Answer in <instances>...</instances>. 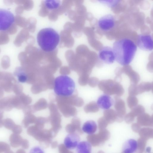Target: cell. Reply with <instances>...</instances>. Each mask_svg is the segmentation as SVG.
I'll return each mask as SVG.
<instances>
[{
    "label": "cell",
    "mask_w": 153,
    "mask_h": 153,
    "mask_svg": "<svg viewBox=\"0 0 153 153\" xmlns=\"http://www.w3.org/2000/svg\"><path fill=\"white\" fill-rule=\"evenodd\" d=\"M113 49L116 61L120 64L126 66L133 60L137 46L131 40L124 38L116 41L113 44Z\"/></svg>",
    "instance_id": "obj_1"
},
{
    "label": "cell",
    "mask_w": 153,
    "mask_h": 153,
    "mask_svg": "<svg viewBox=\"0 0 153 153\" xmlns=\"http://www.w3.org/2000/svg\"><path fill=\"white\" fill-rule=\"evenodd\" d=\"M38 44L44 51L50 52L55 50L60 41V36L53 29L47 28L41 29L37 36Z\"/></svg>",
    "instance_id": "obj_2"
},
{
    "label": "cell",
    "mask_w": 153,
    "mask_h": 153,
    "mask_svg": "<svg viewBox=\"0 0 153 153\" xmlns=\"http://www.w3.org/2000/svg\"><path fill=\"white\" fill-rule=\"evenodd\" d=\"M75 84L74 80L67 75H61L55 79L54 91L58 95L70 96L74 93Z\"/></svg>",
    "instance_id": "obj_3"
},
{
    "label": "cell",
    "mask_w": 153,
    "mask_h": 153,
    "mask_svg": "<svg viewBox=\"0 0 153 153\" xmlns=\"http://www.w3.org/2000/svg\"><path fill=\"white\" fill-rule=\"evenodd\" d=\"M98 86L100 90L108 95L116 94L120 97L124 92V89L121 84L111 79L101 81L99 82Z\"/></svg>",
    "instance_id": "obj_4"
},
{
    "label": "cell",
    "mask_w": 153,
    "mask_h": 153,
    "mask_svg": "<svg viewBox=\"0 0 153 153\" xmlns=\"http://www.w3.org/2000/svg\"><path fill=\"white\" fill-rule=\"evenodd\" d=\"M15 20V16L11 12L0 9V31L9 29L14 23Z\"/></svg>",
    "instance_id": "obj_5"
},
{
    "label": "cell",
    "mask_w": 153,
    "mask_h": 153,
    "mask_svg": "<svg viewBox=\"0 0 153 153\" xmlns=\"http://www.w3.org/2000/svg\"><path fill=\"white\" fill-rule=\"evenodd\" d=\"M99 57L101 61L109 64L113 63L115 60L113 50L109 46L105 47L100 50Z\"/></svg>",
    "instance_id": "obj_6"
},
{
    "label": "cell",
    "mask_w": 153,
    "mask_h": 153,
    "mask_svg": "<svg viewBox=\"0 0 153 153\" xmlns=\"http://www.w3.org/2000/svg\"><path fill=\"white\" fill-rule=\"evenodd\" d=\"M137 44L141 49L151 51L153 49V40L150 35L140 34L138 37Z\"/></svg>",
    "instance_id": "obj_7"
},
{
    "label": "cell",
    "mask_w": 153,
    "mask_h": 153,
    "mask_svg": "<svg viewBox=\"0 0 153 153\" xmlns=\"http://www.w3.org/2000/svg\"><path fill=\"white\" fill-rule=\"evenodd\" d=\"M115 18L111 15H107L100 18L98 21V25L102 30L107 31L113 29L114 26Z\"/></svg>",
    "instance_id": "obj_8"
},
{
    "label": "cell",
    "mask_w": 153,
    "mask_h": 153,
    "mask_svg": "<svg viewBox=\"0 0 153 153\" xmlns=\"http://www.w3.org/2000/svg\"><path fill=\"white\" fill-rule=\"evenodd\" d=\"M80 140V137L78 134L76 133L69 134L64 139V144L67 149H73L76 148Z\"/></svg>",
    "instance_id": "obj_9"
},
{
    "label": "cell",
    "mask_w": 153,
    "mask_h": 153,
    "mask_svg": "<svg viewBox=\"0 0 153 153\" xmlns=\"http://www.w3.org/2000/svg\"><path fill=\"white\" fill-rule=\"evenodd\" d=\"M113 104L112 98L109 95L104 94L101 96L97 100V105L99 107L105 110L109 109Z\"/></svg>",
    "instance_id": "obj_10"
},
{
    "label": "cell",
    "mask_w": 153,
    "mask_h": 153,
    "mask_svg": "<svg viewBox=\"0 0 153 153\" xmlns=\"http://www.w3.org/2000/svg\"><path fill=\"white\" fill-rule=\"evenodd\" d=\"M114 107L116 110L118 118H122L126 113L125 104L124 101L119 97L116 96Z\"/></svg>",
    "instance_id": "obj_11"
},
{
    "label": "cell",
    "mask_w": 153,
    "mask_h": 153,
    "mask_svg": "<svg viewBox=\"0 0 153 153\" xmlns=\"http://www.w3.org/2000/svg\"><path fill=\"white\" fill-rule=\"evenodd\" d=\"M138 147L137 141L134 139H130L124 143L122 150L124 153H135Z\"/></svg>",
    "instance_id": "obj_12"
},
{
    "label": "cell",
    "mask_w": 153,
    "mask_h": 153,
    "mask_svg": "<svg viewBox=\"0 0 153 153\" xmlns=\"http://www.w3.org/2000/svg\"><path fill=\"white\" fill-rule=\"evenodd\" d=\"M123 72L128 76L133 84H137L139 81L140 77L136 72L133 70L129 66H124L123 69Z\"/></svg>",
    "instance_id": "obj_13"
},
{
    "label": "cell",
    "mask_w": 153,
    "mask_h": 153,
    "mask_svg": "<svg viewBox=\"0 0 153 153\" xmlns=\"http://www.w3.org/2000/svg\"><path fill=\"white\" fill-rule=\"evenodd\" d=\"M97 129V126L95 122L92 120L88 121L84 123L82 130L83 132L89 135L94 134Z\"/></svg>",
    "instance_id": "obj_14"
},
{
    "label": "cell",
    "mask_w": 153,
    "mask_h": 153,
    "mask_svg": "<svg viewBox=\"0 0 153 153\" xmlns=\"http://www.w3.org/2000/svg\"><path fill=\"white\" fill-rule=\"evenodd\" d=\"M91 145L87 141L80 142L76 147V153H91Z\"/></svg>",
    "instance_id": "obj_15"
},
{
    "label": "cell",
    "mask_w": 153,
    "mask_h": 153,
    "mask_svg": "<svg viewBox=\"0 0 153 153\" xmlns=\"http://www.w3.org/2000/svg\"><path fill=\"white\" fill-rule=\"evenodd\" d=\"M137 89L138 94H141L145 92H149L153 89V83L144 82L141 83L137 86Z\"/></svg>",
    "instance_id": "obj_16"
},
{
    "label": "cell",
    "mask_w": 153,
    "mask_h": 153,
    "mask_svg": "<svg viewBox=\"0 0 153 153\" xmlns=\"http://www.w3.org/2000/svg\"><path fill=\"white\" fill-rule=\"evenodd\" d=\"M10 140L11 146L17 148L21 145L23 139L19 135L13 133L10 135Z\"/></svg>",
    "instance_id": "obj_17"
},
{
    "label": "cell",
    "mask_w": 153,
    "mask_h": 153,
    "mask_svg": "<svg viewBox=\"0 0 153 153\" xmlns=\"http://www.w3.org/2000/svg\"><path fill=\"white\" fill-rule=\"evenodd\" d=\"M104 115L105 119L109 121H113L118 118L116 112L112 109L105 110L104 113Z\"/></svg>",
    "instance_id": "obj_18"
},
{
    "label": "cell",
    "mask_w": 153,
    "mask_h": 153,
    "mask_svg": "<svg viewBox=\"0 0 153 153\" xmlns=\"http://www.w3.org/2000/svg\"><path fill=\"white\" fill-rule=\"evenodd\" d=\"M44 4L46 7L50 10L57 9L61 5L60 1H46Z\"/></svg>",
    "instance_id": "obj_19"
},
{
    "label": "cell",
    "mask_w": 153,
    "mask_h": 153,
    "mask_svg": "<svg viewBox=\"0 0 153 153\" xmlns=\"http://www.w3.org/2000/svg\"><path fill=\"white\" fill-rule=\"evenodd\" d=\"M145 110L143 106L138 105L132 109L130 113L134 116H138L145 113Z\"/></svg>",
    "instance_id": "obj_20"
},
{
    "label": "cell",
    "mask_w": 153,
    "mask_h": 153,
    "mask_svg": "<svg viewBox=\"0 0 153 153\" xmlns=\"http://www.w3.org/2000/svg\"><path fill=\"white\" fill-rule=\"evenodd\" d=\"M127 102L128 107L132 109L137 105L138 100L135 96L130 95L127 98Z\"/></svg>",
    "instance_id": "obj_21"
},
{
    "label": "cell",
    "mask_w": 153,
    "mask_h": 153,
    "mask_svg": "<svg viewBox=\"0 0 153 153\" xmlns=\"http://www.w3.org/2000/svg\"><path fill=\"white\" fill-rule=\"evenodd\" d=\"M99 107L95 102H92L86 108V111L88 112L96 113L98 111Z\"/></svg>",
    "instance_id": "obj_22"
},
{
    "label": "cell",
    "mask_w": 153,
    "mask_h": 153,
    "mask_svg": "<svg viewBox=\"0 0 153 153\" xmlns=\"http://www.w3.org/2000/svg\"><path fill=\"white\" fill-rule=\"evenodd\" d=\"M128 93L130 95L135 96L138 94L137 85V84H132L128 89Z\"/></svg>",
    "instance_id": "obj_23"
},
{
    "label": "cell",
    "mask_w": 153,
    "mask_h": 153,
    "mask_svg": "<svg viewBox=\"0 0 153 153\" xmlns=\"http://www.w3.org/2000/svg\"><path fill=\"white\" fill-rule=\"evenodd\" d=\"M101 3L109 7H114L119 4V1H100Z\"/></svg>",
    "instance_id": "obj_24"
},
{
    "label": "cell",
    "mask_w": 153,
    "mask_h": 153,
    "mask_svg": "<svg viewBox=\"0 0 153 153\" xmlns=\"http://www.w3.org/2000/svg\"><path fill=\"white\" fill-rule=\"evenodd\" d=\"M10 145L7 143L0 142V153L6 152L10 150Z\"/></svg>",
    "instance_id": "obj_25"
},
{
    "label": "cell",
    "mask_w": 153,
    "mask_h": 153,
    "mask_svg": "<svg viewBox=\"0 0 153 153\" xmlns=\"http://www.w3.org/2000/svg\"><path fill=\"white\" fill-rule=\"evenodd\" d=\"M29 153H45L43 149L38 146H35L32 148Z\"/></svg>",
    "instance_id": "obj_26"
},
{
    "label": "cell",
    "mask_w": 153,
    "mask_h": 153,
    "mask_svg": "<svg viewBox=\"0 0 153 153\" xmlns=\"http://www.w3.org/2000/svg\"><path fill=\"white\" fill-rule=\"evenodd\" d=\"M98 79L96 78H92L90 80L89 84L92 87H95L98 85L99 83Z\"/></svg>",
    "instance_id": "obj_27"
},
{
    "label": "cell",
    "mask_w": 153,
    "mask_h": 153,
    "mask_svg": "<svg viewBox=\"0 0 153 153\" xmlns=\"http://www.w3.org/2000/svg\"><path fill=\"white\" fill-rule=\"evenodd\" d=\"M18 80L21 83H25L27 80V76L25 74L22 73L19 76Z\"/></svg>",
    "instance_id": "obj_28"
},
{
    "label": "cell",
    "mask_w": 153,
    "mask_h": 153,
    "mask_svg": "<svg viewBox=\"0 0 153 153\" xmlns=\"http://www.w3.org/2000/svg\"><path fill=\"white\" fill-rule=\"evenodd\" d=\"M12 130L14 133L19 135L22 132V129L20 126H16L14 127Z\"/></svg>",
    "instance_id": "obj_29"
},
{
    "label": "cell",
    "mask_w": 153,
    "mask_h": 153,
    "mask_svg": "<svg viewBox=\"0 0 153 153\" xmlns=\"http://www.w3.org/2000/svg\"><path fill=\"white\" fill-rule=\"evenodd\" d=\"M5 127L8 129L12 130L14 127V124L11 122H6L5 124Z\"/></svg>",
    "instance_id": "obj_30"
},
{
    "label": "cell",
    "mask_w": 153,
    "mask_h": 153,
    "mask_svg": "<svg viewBox=\"0 0 153 153\" xmlns=\"http://www.w3.org/2000/svg\"><path fill=\"white\" fill-rule=\"evenodd\" d=\"M135 117L130 112L127 114L125 117V119L127 122H130L133 120Z\"/></svg>",
    "instance_id": "obj_31"
},
{
    "label": "cell",
    "mask_w": 153,
    "mask_h": 153,
    "mask_svg": "<svg viewBox=\"0 0 153 153\" xmlns=\"http://www.w3.org/2000/svg\"><path fill=\"white\" fill-rule=\"evenodd\" d=\"M21 145L23 148H28L29 146L28 141L26 140H23Z\"/></svg>",
    "instance_id": "obj_32"
},
{
    "label": "cell",
    "mask_w": 153,
    "mask_h": 153,
    "mask_svg": "<svg viewBox=\"0 0 153 153\" xmlns=\"http://www.w3.org/2000/svg\"><path fill=\"white\" fill-rule=\"evenodd\" d=\"M16 153H26V152L24 150L20 149L17 151Z\"/></svg>",
    "instance_id": "obj_33"
},
{
    "label": "cell",
    "mask_w": 153,
    "mask_h": 153,
    "mask_svg": "<svg viewBox=\"0 0 153 153\" xmlns=\"http://www.w3.org/2000/svg\"><path fill=\"white\" fill-rule=\"evenodd\" d=\"M5 153H14L13 152L10 150L6 152Z\"/></svg>",
    "instance_id": "obj_34"
}]
</instances>
